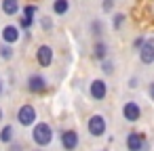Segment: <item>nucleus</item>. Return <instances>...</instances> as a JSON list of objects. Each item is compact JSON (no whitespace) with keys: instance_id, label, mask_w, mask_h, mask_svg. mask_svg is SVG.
<instances>
[{"instance_id":"f257e3e1","label":"nucleus","mask_w":154,"mask_h":151,"mask_svg":"<svg viewBox=\"0 0 154 151\" xmlns=\"http://www.w3.org/2000/svg\"><path fill=\"white\" fill-rule=\"evenodd\" d=\"M32 138H34V143H36L38 147L49 145V143L53 141V130H51V126H49L47 122L36 124V126H34V130H32Z\"/></svg>"},{"instance_id":"f03ea898","label":"nucleus","mask_w":154,"mask_h":151,"mask_svg":"<svg viewBox=\"0 0 154 151\" xmlns=\"http://www.w3.org/2000/svg\"><path fill=\"white\" fill-rule=\"evenodd\" d=\"M87 128H89V134H91V136H103V134H106V128H108L106 118H103L101 113L91 115L89 122H87Z\"/></svg>"},{"instance_id":"7ed1b4c3","label":"nucleus","mask_w":154,"mask_h":151,"mask_svg":"<svg viewBox=\"0 0 154 151\" xmlns=\"http://www.w3.org/2000/svg\"><path fill=\"white\" fill-rule=\"evenodd\" d=\"M17 120L21 126H32L36 122V109L32 105H21L19 111H17Z\"/></svg>"},{"instance_id":"20e7f679","label":"nucleus","mask_w":154,"mask_h":151,"mask_svg":"<svg viewBox=\"0 0 154 151\" xmlns=\"http://www.w3.org/2000/svg\"><path fill=\"white\" fill-rule=\"evenodd\" d=\"M122 118H125L127 122H137V120L141 118V107H139L135 101H127V103L122 105Z\"/></svg>"},{"instance_id":"39448f33","label":"nucleus","mask_w":154,"mask_h":151,"mask_svg":"<svg viewBox=\"0 0 154 151\" xmlns=\"http://www.w3.org/2000/svg\"><path fill=\"white\" fill-rule=\"evenodd\" d=\"M36 61H38L42 67H49V65L53 63V48H51L49 44L38 46V51H36Z\"/></svg>"},{"instance_id":"423d86ee","label":"nucleus","mask_w":154,"mask_h":151,"mask_svg":"<svg viewBox=\"0 0 154 151\" xmlns=\"http://www.w3.org/2000/svg\"><path fill=\"white\" fill-rule=\"evenodd\" d=\"M89 92H91V97H93L95 101H101V99H106V94H108V84H106L103 80H93L91 86H89Z\"/></svg>"},{"instance_id":"0eeeda50","label":"nucleus","mask_w":154,"mask_h":151,"mask_svg":"<svg viewBox=\"0 0 154 151\" xmlns=\"http://www.w3.org/2000/svg\"><path fill=\"white\" fill-rule=\"evenodd\" d=\"M146 145V136L141 132H129L127 136V149L129 151H141Z\"/></svg>"},{"instance_id":"6e6552de","label":"nucleus","mask_w":154,"mask_h":151,"mask_svg":"<svg viewBox=\"0 0 154 151\" xmlns=\"http://www.w3.org/2000/svg\"><path fill=\"white\" fill-rule=\"evenodd\" d=\"M61 145L66 151H74L78 147V132L76 130H66L61 134Z\"/></svg>"},{"instance_id":"1a4fd4ad","label":"nucleus","mask_w":154,"mask_h":151,"mask_svg":"<svg viewBox=\"0 0 154 151\" xmlns=\"http://www.w3.org/2000/svg\"><path fill=\"white\" fill-rule=\"evenodd\" d=\"M139 61H141L143 65L154 63V44H152V42H146V44L141 46V51H139Z\"/></svg>"},{"instance_id":"9d476101","label":"nucleus","mask_w":154,"mask_h":151,"mask_svg":"<svg viewBox=\"0 0 154 151\" xmlns=\"http://www.w3.org/2000/svg\"><path fill=\"white\" fill-rule=\"evenodd\" d=\"M2 40H5L7 44H15V42L19 40V28H17V25H7V28H2Z\"/></svg>"},{"instance_id":"9b49d317","label":"nucleus","mask_w":154,"mask_h":151,"mask_svg":"<svg viewBox=\"0 0 154 151\" xmlns=\"http://www.w3.org/2000/svg\"><path fill=\"white\" fill-rule=\"evenodd\" d=\"M28 88H30L32 92H42V90L47 88V80H45L42 76L34 74V76H30V80H28Z\"/></svg>"},{"instance_id":"f8f14e48","label":"nucleus","mask_w":154,"mask_h":151,"mask_svg":"<svg viewBox=\"0 0 154 151\" xmlns=\"http://www.w3.org/2000/svg\"><path fill=\"white\" fill-rule=\"evenodd\" d=\"M2 11L7 15H15L19 11V0H2Z\"/></svg>"},{"instance_id":"ddd939ff","label":"nucleus","mask_w":154,"mask_h":151,"mask_svg":"<svg viewBox=\"0 0 154 151\" xmlns=\"http://www.w3.org/2000/svg\"><path fill=\"white\" fill-rule=\"evenodd\" d=\"M70 11V2L68 0H55L53 2V13L55 15H66Z\"/></svg>"},{"instance_id":"4468645a","label":"nucleus","mask_w":154,"mask_h":151,"mask_svg":"<svg viewBox=\"0 0 154 151\" xmlns=\"http://www.w3.org/2000/svg\"><path fill=\"white\" fill-rule=\"evenodd\" d=\"M93 55H95L97 59H101V61H106V55H108V44L99 40V42L95 44V48H93Z\"/></svg>"},{"instance_id":"2eb2a0df","label":"nucleus","mask_w":154,"mask_h":151,"mask_svg":"<svg viewBox=\"0 0 154 151\" xmlns=\"http://www.w3.org/2000/svg\"><path fill=\"white\" fill-rule=\"evenodd\" d=\"M0 141L2 143H11L13 141V126H5L0 130Z\"/></svg>"},{"instance_id":"dca6fc26","label":"nucleus","mask_w":154,"mask_h":151,"mask_svg":"<svg viewBox=\"0 0 154 151\" xmlns=\"http://www.w3.org/2000/svg\"><path fill=\"white\" fill-rule=\"evenodd\" d=\"M0 57H2V59H11V57H13V48H11L9 44L0 46Z\"/></svg>"},{"instance_id":"f3484780","label":"nucleus","mask_w":154,"mask_h":151,"mask_svg":"<svg viewBox=\"0 0 154 151\" xmlns=\"http://www.w3.org/2000/svg\"><path fill=\"white\" fill-rule=\"evenodd\" d=\"M125 23V13H116L114 15V30H120Z\"/></svg>"},{"instance_id":"a211bd4d","label":"nucleus","mask_w":154,"mask_h":151,"mask_svg":"<svg viewBox=\"0 0 154 151\" xmlns=\"http://www.w3.org/2000/svg\"><path fill=\"white\" fill-rule=\"evenodd\" d=\"M34 15H36V7H34V4H28V7L23 9V17H32V19H34Z\"/></svg>"},{"instance_id":"6ab92c4d","label":"nucleus","mask_w":154,"mask_h":151,"mask_svg":"<svg viewBox=\"0 0 154 151\" xmlns=\"http://www.w3.org/2000/svg\"><path fill=\"white\" fill-rule=\"evenodd\" d=\"M91 30H93V36H97V38L101 36V23L99 21H93L91 23Z\"/></svg>"},{"instance_id":"aec40b11","label":"nucleus","mask_w":154,"mask_h":151,"mask_svg":"<svg viewBox=\"0 0 154 151\" xmlns=\"http://www.w3.org/2000/svg\"><path fill=\"white\" fill-rule=\"evenodd\" d=\"M101 71H103V74H112V71H114L112 61H103V63H101Z\"/></svg>"},{"instance_id":"412c9836","label":"nucleus","mask_w":154,"mask_h":151,"mask_svg":"<svg viewBox=\"0 0 154 151\" xmlns=\"http://www.w3.org/2000/svg\"><path fill=\"white\" fill-rule=\"evenodd\" d=\"M32 23H34V19H32V17H21V21H19V25H21V28H26V30H28V28H32Z\"/></svg>"},{"instance_id":"4be33fe9","label":"nucleus","mask_w":154,"mask_h":151,"mask_svg":"<svg viewBox=\"0 0 154 151\" xmlns=\"http://www.w3.org/2000/svg\"><path fill=\"white\" fill-rule=\"evenodd\" d=\"M101 9L108 13V11H112L114 9V0H103V4H101Z\"/></svg>"},{"instance_id":"5701e85b","label":"nucleus","mask_w":154,"mask_h":151,"mask_svg":"<svg viewBox=\"0 0 154 151\" xmlns=\"http://www.w3.org/2000/svg\"><path fill=\"white\" fill-rule=\"evenodd\" d=\"M143 44H146V40H143V38H137V40L133 42V46H135V48H141Z\"/></svg>"},{"instance_id":"b1692460","label":"nucleus","mask_w":154,"mask_h":151,"mask_svg":"<svg viewBox=\"0 0 154 151\" xmlns=\"http://www.w3.org/2000/svg\"><path fill=\"white\" fill-rule=\"evenodd\" d=\"M51 25H53L51 19H42V28H45V30H51Z\"/></svg>"},{"instance_id":"393cba45","label":"nucleus","mask_w":154,"mask_h":151,"mask_svg":"<svg viewBox=\"0 0 154 151\" xmlns=\"http://www.w3.org/2000/svg\"><path fill=\"white\" fill-rule=\"evenodd\" d=\"M11 151H21V145H19V143H15V145H11Z\"/></svg>"},{"instance_id":"a878e982","label":"nucleus","mask_w":154,"mask_h":151,"mask_svg":"<svg viewBox=\"0 0 154 151\" xmlns=\"http://www.w3.org/2000/svg\"><path fill=\"white\" fill-rule=\"evenodd\" d=\"M150 99L154 101V82H150Z\"/></svg>"},{"instance_id":"bb28decb","label":"nucleus","mask_w":154,"mask_h":151,"mask_svg":"<svg viewBox=\"0 0 154 151\" xmlns=\"http://www.w3.org/2000/svg\"><path fill=\"white\" fill-rule=\"evenodd\" d=\"M0 94H2V80H0Z\"/></svg>"},{"instance_id":"cd10ccee","label":"nucleus","mask_w":154,"mask_h":151,"mask_svg":"<svg viewBox=\"0 0 154 151\" xmlns=\"http://www.w3.org/2000/svg\"><path fill=\"white\" fill-rule=\"evenodd\" d=\"M0 122H2V109H0Z\"/></svg>"}]
</instances>
